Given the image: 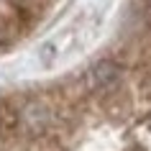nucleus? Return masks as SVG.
<instances>
[{
  "label": "nucleus",
  "mask_w": 151,
  "mask_h": 151,
  "mask_svg": "<svg viewBox=\"0 0 151 151\" xmlns=\"http://www.w3.org/2000/svg\"><path fill=\"white\" fill-rule=\"evenodd\" d=\"M123 80V67L115 59H100L85 72V87L92 95H105L115 90Z\"/></svg>",
  "instance_id": "nucleus-1"
}]
</instances>
